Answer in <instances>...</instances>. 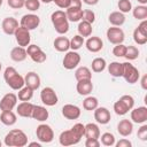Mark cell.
Masks as SVG:
<instances>
[{
    "instance_id": "4316f807",
    "label": "cell",
    "mask_w": 147,
    "mask_h": 147,
    "mask_svg": "<svg viewBox=\"0 0 147 147\" xmlns=\"http://www.w3.org/2000/svg\"><path fill=\"white\" fill-rule=\"evenodd\" d=\"M0 121H1L2 124L7 125V126H11L16 123L17 117H16V114L13 110H5V111H1Z\"/></svg>"
},
{
    "instance_id": "db71d44e",
    "label": "cell",
    "mask_w": 147,
    "mask_h": 147,
    "mask_svg": "<svg viewBox=\"0 0 147 147\" xmlns=\"http://www.w3.org/2000/svg\"><path fill=\"white\" fill-rule=\"evenodd\" d=\"M70 7H79V8H82V0H70Z\"/></svg>"
},
{
    "instance_id": "d6986e66",
    "label": "cell",
    "mask_w": 147,
    "mask_h": 147,
    "mask_svg": "<svg viewBox=\"0 0 147 147\" xmlns=\"http://www.w3.org/2000/svg\"><path fill=\"white\" fill-rule=\"evenodd\" d=\"M86 48L92 53H98L103 48V41L100 37H88L85 41Z\"/></svg>"
},
{
    "instance_id": "b9f144b4",
    "label": "cell",
    "mask_w": 147,
    "mask_h": 147,
    "mask_svg": "<svg viewBox=\"0 0 147 147\" xmlns=\"http://www.w3.org/2000/svg\"><path fill=\"white\" fill-rule=\"evenodd\" d=\"M117 6H118L119 11L123 13V14L124 13H129V11L132 10V3H131L130 0H119Z\"/></svg>"
},
{
    "instance_id": "7a4b0ae2",
    "label": "cell",
    "mask_w": 147,
    "mask_h": 147,
    "mask_svg": "<svg viewBox=\"0 0 147 147\" xmlns=\"http://www.w3.org/2000/svg\"><path fill=\"white\" fill-rule=\"evenodd\" d=\"M3 78H5V82L7 83V85L15 90V91H18L20 88H22L25 83H24V77L21 76L16 69L14 67H7L5 69V72H3Z\"/></svg>"
},
{
    "instance_id": "f546056e",
    "label": "cell",
    "mask_w": 147,
    "mask_h": 147,
    "mask_svg": "<svg viewBox=\"0 0 147 147\" xmlns=\"http://www.w3.org/2000/svg\"><path fill=\"white\" fill-rule=\"evenodd\" d=\"M108 21L113 26H121L125 22V16L121 11H113L108 16Z\"/></svg>"
},
{
    "instance_id": "e0dca14e",
    "label": "cell",
    "mask_w": 147,
    "mask_h": 147,
    "mask_svg": "<svg viewBox=\"0 0 147 147\" xmlns=\"http://www.w3.org/2000/svg\"><path fill=\"white\" fill-rule=\"evenodd\" d=\"M94 119L99 124H108L111 119L110 111L106 107H96L94 109Z\"/></svg>"
},
{
    "instance_id": "ac0fdd59",
    "label": "cell",
    "mask_w": 147,
    "mask_h": 147,
    "mask_svg": "<svg viewBox=\"0 0 147 147\" xmlns=\"http://www.w3.org/2000/svg\"><path fill=\"white\" fill-rule=\"evenodd\" d=\"M1 28H2V31L10 36V34H14L16 29L18 28V21L14 17H6L2 20V23H1Z\"/></svg>"
},
{
    "instance_id": "83f0119b",
    "label": "cell",
    "mask_w": 147,
    "mask_h": 147,
    "mask_svg": "<svg viewBox=\"0 0 147 147\" xmlns=\"http://www.w3.org/2000/svg\"><path fill=\"white\" fill-rule=\"evenodd\" d=\"M53 46L57 52H68L70 48V40L67 37H57L55 38Z\"/></svg>"
},
{
    "instance_id": "11a10c76",
    "label": "cell",
    "mask_w": 147,
    "mask_h": 147,
    "mask_svg": "<svg viewBox=\"0 0 147 147\" xmlns=\"http://www.w3.org/2000/svg\"><path fill=\"white\" fill-rule=\"evenodd\" d=\"M141 87L144 90H147V75H144L141 78Z\"/></svg>"
},
{
    "instance_id": "d6a6232c",
    "label": "cell",
    "mask_w": 147,
    "mask_h": 147,
    "mask_svg": "<svg viewBox=\"0 0 147 147\" xmlns=\"http://www.w3.org/2000/svg\"><path fill=\"white\" fill-rule=\"evenodd\" d=\"M108 71L113 77H122L123 65H122V63H119L117 61L110 62V64H108Z\"/></svg>"
},
{
    "instance_id": "f907efd6",
    "label": "cell",
    "mask_w": 147,
    "mask_h": 147,
    "mask_svg": "<svg viewBox=\"0 0 147 147\" xmlns=\"http://www.w3.org/2000/svg\"><path fill=\"white\" fill-rule=\"evenodd\" d=\"M101 144L98 139H92V138H86L85 146L86 147H99Z\"/></svg>"
},
{
    "instance_id": "681fc988",
    "label": "cell",
    "mask_w": 147,
    "mask_h": 147,
    "mask_svg": "<svg viewBox=\"0 0 147 147\" xmlns=\"http://www.w3.org/2000/svg\"><path fill=\"white\" fill-rule=\"evenodd\" d=\"M53 2L62 9H67L70 7V0H53Z\"/></svg>"
},
{
    "instance_id": "7402d4cb",
    "label": "cell",
    "mask_w": 147,
    "mask_h": 147,
    "mask_svg": "<svg viewBox=\"0 0 147 147\" xmlns=\"http://www.w3.org/2000/svg\"><path fill=\"white\" fill-rule=\"evenodd\" d=\"M133 131V123L130 119H121L119 123L117 124V132L122 137H129Z\"/></svg>"
},
{
    "instance_id": "5bb4252c",
    "label": "cell",
    "mask_w": 147,
    "mask_h": 147,
    "mask_svg": "<svg viewBox=\"0 0 147 147\" xmlns=\"http://www.w3.org/2000/svg\"><path fill=\"white\" fill-rule=\"evenodd\" d=\"M17 103V95L14 93H7L0 100V109L1 111L5 110H13Z\"/></svg>"
},
{
    "instance_id": "8992f818",
    "label": "cell",
    "mask_w": 147,
    "mask_h": 147,
    "mask_svg": "<svg viewBox=\"0 0 147 147\" xmlns=\"http://www.w3.org/2000/svg\"><path fill=\"white\" fill-rule=\"evenodd\" d=\"M36 136L40 142L48 144V142H52L54 139V131L49 125L40 124L36 129Z\"/></svg>"
},
{
    "instance_id": "ffe728a7",
    "label": "cell",
    "mask_w": 147,
    "mask_h": 147,
    "mask_svg": "<svg viewBox=\"0 0 147 147\" xmlns=\"http://www.w3.org/2000/svg\"><path fill=\"white\" fill-rule=\"evenodd\" d=\"M33 107H34L33 103H31V102H29V101H22V102L18 103V106L16 107V111H17L18 116L29 118V117L32 116Z\"/></svg>"
},
{
    "instance_id": "f35d334b",
    "label": "cell",
    "mask_w": 147,
    "mask_h": 147,
    "mask_svg": "<svg viewBox=\"0 0 147 147\" xmlns=\"http://www.w3.org/2000/svg\"><path fill=\"white\" fill-rule=\"evenodd\" d=\"M138 56H139V49L136 46H126V52H125L124 57L127 61H133L138 59Z\"/></svg>"
},
{
    "instance_id": "91938a15",
    "label": "cell",
    "mask_w": 147,
    "mask_h": 147,
    "mask_svg": "<svg viewBox=\"0 0 147 147\" xmlns=\"http://www.w3.org/2000/svg\"><path fill=\"white\" fill-rule=\"evenodd\" d=\"M39 1H41V2H44V3H49V2H52L53 0H39Z\"/></svg>"
},
{
    "instance_id": "cb8c5ba5",
    "label": "cell",
    "mask_w": 147,
    "mask_h": 147,
    "mask_svg": "<svg viewBox=\"0 0 147 147\" xmlns=\"http://www.w3.org/2000/svg\"><path fill=\"white\" fill-rule=\"evenodd\" d=\"M49 114H48V110L46 109V107H42V106H36L33 107V110H32V118L36 119V121H39V122H44L48 118Z\"/></svg>"
},
{
    "instance_id": "f5cc1de1",
    "label": "cell",
    "mask_w": 147,
    "mask_h": 147,
    "mask_svg": "<svg viewBox=\"0 0 147 147\" xmlns=\"http://www.w3.org/2000/svg\"><path fill=\"white\" fill-rule=\"evenodd\" d=\"M115 145H116V147H131V146H132L131 141L127 140V139H125V138H123V139H121L119 141L115 142Z\"/></svg>"
},
{
    "instance_id": "1f68e13d",
    "label": "cell",
    "mask_w": 147,
    "mask_h": 147,
    "mask_svg": "<svg viewBox=\"0 0 147 147\" xmlns=\"http://www.w3.org/2000/svg\"><path fill=\"white\" fill-rule=\"evenodd\" d=\"M33 96V90L29 86H23L22 88L18 90V93H17V99L21 100V101H30Z\"/></svg>"
},
{
    "instance_id": "3957f363",
    "label": "cell",
    "mask_w": 147,
    "mask_h": 147,
    "mask_svg": "<svg viewBox=\"0 0 147 147\" xmlns=\"http://www.w3.org/2000/svg\"><path fill=\"white\" fill-rule=\"evenodd\" d=\"M51 21L54 25L55 31L59 34H64L69 31V21L67 18L65 11L63 10H55L51 15Z\"/></svg>"
},
{
    "instance_id": "4fadbf2b",
    "label": "cell",
    "mask_w": 147,
    "mask_h": 147,
    "mask_svg": "<svg viewBox=\"0 0 147 147\" xmlns=\"http://www.w3.org/2000/svg\"><path fill=\"white\" fill-rule=\"evenodd\" d=\"M20 24H21V26H24L28 30H34L39 26L40 18L36 14H26V15L22 16Z\"/></svg>"
},
{
    "instance_id": "484cf974",
    "label": "cell",
    "mask_w": 147,
    "mask_h": 147,
    "mask_svg": "<svg viewBox=\"0 0 147 147\" xmlns=\"http://www.w3.org/2000/svg\"><path fill=\"white\" fill-rule=\"evenodd\" d=\"M28 56V53H26V49L22 46H17V47H14L11 51H10V59L15 62H22L26 59Z\"/></svg>"
},
{
    "instance_id": "ee69618b",
    "label": "cell",
    "mask_w": 147,
    "mask_h": 147,
    "mask_svg": "<svg viewBox=\"0 0 147 147\" xmlns=\"http://www.w3.org/2000/svg\"><path fill=\"white\" fill-rule=\"evenodd\" d=\"M126 52V46L123 44H117L114 48H113V54L117 57H124Z\"/></svg>"
},
{
    "instance_id": "ba28073f",
    "label": "cell",
    "mask_w": 147,
    "mask_h": 147,
    "mask_svg": "<svg viewBox=\"0 0 147 147\" xmlns=\"http://www.w3.org/2000/svg\"><path fill=\"white\" fill-rule=\"evenodd\" d=\"M106 36H107V39L109 42L114 44V45H117V44H122L125 39V34H124V31L118 28V26H111L107 30L106 32Z\"/></svg>"
},
{
    "instance_id": "7c38bea8",
    "label": "cell",
    "mask_w": 147,
    "mask_h": 147,
    "mask_svg": "<svg viewBox=\"0 0 147 147\" xmlns=\"http://www.w3.org/2000/svg\"><path fill=\"white\" fill-rule=\"evenodd\" d=\"M80 62V55L76 51H68L63 57V67L68 70L76 68Z\"/></svg>"
},
{
    "instance_id": "9f6ffc18",
    "label": "cell",
    "mask_w": 147,
    "mask_h": 147,
    "mask_svg": "<svg viewBox=\"0 0 147 147\" xmlns=\"http://www.w3.org/2000/svg\"><path fill=\"white\" fill-rule=\"evenodd\" d=\"M82 2H84V3L88 5V6H94V5H96L99 2V0H82Z\"/></svg>"
},
{
    "instance_id": "74e56055",
    "label": "cell",
    "mask_w": 147,
    "mask_h": 147,
    "mask_svg": "<svg viewBox=\"0 0 147 147\" xmlns=\"http://www.w3.org/2000/svg\"><path fill=\"white\" fill-rule=\"evenodd\" d=\"M84 42H85L84 37H82L80 34H76L70 39V48L72 51H77L84 45Z\"/></svg>"
},
{
    "instance_id": "44dd1931",
    "label": "cell",
    "mask_w": 147,
    "mask_h": 147,
    "mask_svg": "<svg viewBox=\"0 0 147 147\" xmlns=\"http://www.w3.org/2000/svg\"><path fill=\"white\" fill-rule=\"evenodd\" d=\"M24 83H25L26 86L31 87L33 91L37 90V88H39V86H40V84H41L39 75H38L37 72H34V71H30V72H28V74L25 75V77H24Z\"/></svg>"
},
{
    "instance_id": "ab89813d",
    "label": "cell",
    "mask_w": 147,
    "mask_h": 147,
    "mask_svg": "<svg viewBox=\"0 0 147 147\" xmlns=\"http://www.w3.org/2000/svg\"><path fill=\"white\" fill-rule=\"evenodd\" d=\"M115 142H116V140H115V136L113 133L105 132V133L101 134V144L103 146H108V147L109 146H114Z\"/></svg>"
},
{
    "instance_id": "6125c7cd",
    "label": "cell",
    "mask_w": 147,
    "mask_h": 147,
    "mask_svg": "<svg viewBox=\"0 0 147 147\" xmlns=\"http://www.w3.org/2000/svg\"><path fill=\"white\" fill-rule=\"evenodd\" d=\"M1 68H2V64H1V62H0V71H1Z\"/></svg>"
},
{
    "instance_id": "94428289",
    "label": "cell",
    "mask_w": 147,
    "mask_h": 147,
    "mask_svg": "<svg viewBox=\"0 0 147 147\" xmlns=\"http://www.w3.org/2000/svg\"><path fill=\"white\" fill-rule=\"evenodd\" d=\"M2 2H3V0H0V7L2 6Z\"/></svg>"
},
{
    "instance_id": "5b68a950",
    "label": "cell",
    "mask_w": 147,
    "mask_h": 147,
    "mask_svg": "<svg viewBox=\"0 0 147 147\" xmlns=\"http://www.w3.org/2000/svg\"><path fill=\"white\" fill-rule=\"evenodd\" d=\"M123 65V72H122V77H124V79L129 83V84H134L139 80L140 78V74L139 70L131 64L130 62H124L122 63Z\"/></svg>"
},
{
    "instance_id": "bcb514c9",
    "label": "cell",
    "mask_w": 147,
    "mask_h": 147,
    "mask_svg": "<svg viewBox=\"0 0 147 147\" xmlns=\"http://www.w3.org/2000/svg\"><path fill=\"white\" fill-rule=\"evenodd\" d=\"M71 130H72L79 138H82V137L85 134V125L82 124V123H76V124L71 127Z\"/></svg>"
},
{
    "instance_id": "d590c367",
    "label": "cell",
    "mask_w": 147,
    "mask_h": 147,
    "mask_svg": "<svg viewBox=\"0 0 147 147\" xmlns=\"http://www.w3.org/2000/svg\"><path fill=\"white\" fill-rule=\"evenodd\" d=\"M106 60L103 57H95L92 61V70L94 72H102L106 69Z\"/></svg>"
},
{
    "instance_id": "9a60e30c",
    "label": "cell",
    "mask_w": 147,
    "mask_h": 147,
    "mask_svg": "<svg viewBox=\"0 0 147 147\" xmlns=\"http://www.w3.org/2000/svg\"><path fill=\"white\" fill-rule=\"evenodd\" d=\"M131 119L133 123L144 124L147 122V108L145 106L131 109Z\"/></svg>"
},
{
    "instance_id": "30bf717a",
    "label": "cell",
    "mask_w": 147,
    "mask_h": 147,
    "mask_svg": "<svg viewBox=\"0 0 147 147\" xmlns=\"http://www.w3.org/2000/svg\"><path fill=\"white\" fill-rule=\"evenodd\" d=\"M15 36V39L18 44V46H22V47H28L30 45V41H31V36H30V30L25 29L24 26H18L14 33Z\"/></svg>"
},
{
    "instance_id": "8d00e7d4",
    "label": "cell",
    "mask_w": 147,
    "mask_h": 147,
    "mask_svg": "<svg viewBox=\"0 0 147 147\" xmlns=\"http://www.w3.org/2000/svg\"><path fill=\"white\" fill-rule=\"evenodd\" d=\"M99 106V101L95 96H86L83 101V108L85 110H94Z\"/></svg>"
},
{
    "instance_id": "52a82bcc",
    "label": "cell",
    "mask_w": 147,
    "mask_h": 147,
    "mask_svg": "<svg viewBox=\"0 0 147 147\" xmlns=\"http://www.w3.org/2000/svg\"><path fill=\"white\" fill-rule=\"evenodd\" d=\"M26 53H28V55L30 56V59H31L33 62H36V63H44V62L46 61V59H47L46 53H45L39 46H37V45H34V44H31V45L28 46Z\"/></svg>"
},
{
    "instance_id": "680465c9",
    "label": "cell",
    "mask_w": 147,
    "mask_h": 147,
    "mask_svg": "<svg viewBox=\"0 0 147 147\" xmlns=\"http://www.w3.org/2000/svg\"><path fill=\"white\" fill-rule=\"evenodd\" d=\"M137 1H138L140 5H146V3H147V0H137Z\"/></svg>"
},
{
    "instance_id": "9c48e42d",
    "label": "cell",
    "mask_w": 147,
    "mask_h": 147,
    "mask_svg": "<svg viewBox=\"0 0 147 147\" xmlns=\"http://www.w3.org/2000/svg\"><path fill=\"white\" fill-rule=\"evenodd\" d=\"M40 100L45 106H55L59 101L56 92L52 87H44L40 92Z\"/></svg>"
},
{
    "instance_id": "7dc6e473",
    "label": "cell",
    "mask_w": 147,
    "mask_h": 147,
    "mask_svg": "<svg viewBox=\"0 0 147 147\" xmlns=\"http://www.w3.org/2000/svg\"><path fill=\"white\" fill-rule=\"evenodd\" d=\"M7 3L13 9H21L24 7L25 0H7Z\"/></svg>"
},
{
    "instance_id": "7bdbcfd3",
    "label": "cell",
    "mask_w": 147,
    "mask_h": 147,
    "mask_svg": "<svg viewBox=\"0 0 147 147\" xmlns=\"http://www.w3.org/2000/svg\"><path fill=\"white\" fill-rule=\"evenodd\" d=\"M24 7L30 11H36L40 7V1L39 0H25Z\"/></svg>"
},
{
    "instance_id": "d4e9b609",
    "label": "cell",
    "mask_w": 147,
    "mask_h": 147,
    "mask_svg": "<svg viewBox=\"0 0 147 147\" xmlns=\"http://www.w3.org/2000/svg\"><path fill=\"white\" fill-rule=\"evenodd\" d=\"M67 18L70 22H79L83 17V9L79 7H69L65 11Z\"/></svg>"
},
{
    "instance_id": "277c9868",
    "label": "cell",
    "mask_w": 147,
    "mask_h": 147,
    "mask_svg": "<svg viewBox=\"0 0 147 147\" xmlns=\"http://www.w3.org/2000/svg\"><path fill=\"white\" fill-rule=\"evenodd\" d=\"M134 106V99L132 95L125 94L122 95L115 103H114V110L116 115L123 116L125 114H127Z\"/></svg>"
},
{
    "instance_id": "e575fe53",
    "label": "cell",
    "mask_w": 147,
    "mask_h": 147,
    "mask_svg": "<svg viewBox=\"0 0 147 147\" xmlns=\"http://www.w3.org/2000/svg\"><path fill=\"white\" fill-rule=\"evenodd\" d=\"M132 15L134 18L142 21L147 18V7L145 5H139L132 9Z\"/></svg>"
},
{
    "instance_id": "816d5d0a",
    "label": "cell",
    "mask_w": 147,
    "mask_h": 147,
    "mask_svg": "<svg viewBox=\"0 0 147 147\" xmlns=\"http://www.w3.org/2000/svg\"><path fill=\"white\" fill-rule=\"evenodd\" d=\"M144 36H147V21L146 20H142L141 22H140V24L138 25V28H137Z\"/></svg>"
},
{
    "instance_id": "f6af8a7d",
    "label": "cell",
    "mask_w": 147,
    "mask_h": 147,
    "mask_svg": "<svg viewBox=\"0 0 147 147\" xmlns=\"http://www.w3.org/2000/svg\"><path fill=\"white\" fill-rule=\"evenodd\" d=\"M82 20H84V21H86V22H88L91 24L94 23V21H95V14H94V11L91 10V9L83 10V17H82Z\"/></svg>"
},
{
    "instance_id": "c3c4849f",
    "label": "cell",
    "mask_w": 147,
    "mask_h": 147,
    "mask_svg": "<svg viewBox=\"0 0 147 147\" xmlns=\"http://www.w3.org/2000/svg\"><path fill=\"white\" fill-rule=\"evenodd\" d=\"M138 138L142 141H146L147 140V125L144 124L140 129H138V133H137Z\"/></svg>"
},
{
    "instance_id": "6f0895ef",
    "label": "cell",
    "mask_w": 147,
    "mask_h": 147,
    "mask_svg": "<svg viewBox=\"0 0 147 147\" xmlns=\"http://www.w3.org/2000/svg\"><path fill=\"white\" fill-rule=\"evenodd\" d=\"M29 146H37V147H40V144H38V142H30Z\"/></svg>"
},
{
    "instance_id": "60d3db41",
    "label": "cell",
    "mask_w": 147,
    "mask_h": 147,
    "mask_svg": "<svg viewBox=\"0 0 147 147\" xmlns=\"http://www.w3.org/2000/svg\"><path fill=\"white\" fill-rule=\"evenodd\" d=\"M133 40L136 41V44L138 45H145L147 42V36H144L137 28L133 31Z\"/></svg>"
},
{
    "instance_id": "8fae6325",
    "label": "cell",
    "mask_w": 147,
    "mask_h": 147,
    "mask_svg": "<svg viewBox=\"0 0 147 147\" xmlns=\"http://www.w3.org/2000/svg\"><path fill=\"white\" fill-rule=\"evenodd\" d=\"M59 141L62 146H71V145L78 144L80 141V138L70 129V130H65L61 132L59 137Z\"/></svg>"
},
{
    "instance_id": "be15d7a7",
    "label": "cell",
    "mask_w": 147,
    "mask_h": 147,
    "mask_svg": "<svg viewBox=\"0 0 147 147\" xmlns=\"http://www.w3.org/2000/svg\"><path fill=\"white\" fill-rule=\"evenodd\" d=\"M1 145H2V142H1V140H0V147H1Z\"/></svg>"
},
{
    "instance_id": "f1b7e54d",
    "label": "cell",
    "mask_w": 147,
    "mask_h": 147,
    "mask_svg": "<svg viewBox=\"0 0 147 147\" xmlns=\"http://www.w3.org/2000/svg\"><path fill=\"white\" fill-rule=\"evenodd\" d=\"M86 138L99 139L100 138V129L95 123H87L85 125V134Z\"/></svg>"
},
{
    "instance_id": "4dcf8cb0",
    "label": "cell",
    "mask_w": 147,
    "mask_h": 147,
    "mask_svg": "<svg viewBox=\"0 0 147 147\" xmlns=\"http://www.w3.org/2000/svg\"><path fill=\"white\" fill-rule=\"evenodd\" d=\"M77 30H78V34H80L82 37H84V38L85 37H90L92 34V24L86 22V21H84V20H82L79 22V24H78Z\"/></svg>"
},
{
    "instance_id": "2e32d148",
    "label": "cell",
    "mask_w": 147,
    "mask_h": 147,
    "mask_svg": "<svg viewBox=\"0 0 147 147\" xmlns=\"http://www.w3.org/2000/svg\"><path fill=\"white\" fill-rule=\"evenodd\" d=\"M80 113H82L80 108L76 105L68 103V105H64L62 107V115L67 119H77V118H79Z\"/></svg>"
},
{
    "instance_id": "6da1fadb",
    "label": "cell",
    "mask_w": 147,
    "mask_h": 147,
    "mask_svg": "<svg viewBox=\"0 0 147 147\" xmlns=\"http://www.w3.org/2000/svg\"><path fill=\"white\" fill-rule=\"evenodd\" d=\"M3 142L8 147H24L28 145V136L22 130H10L6 134Z\"/></svg>"
},
{
    "instance_id": "603a6c76",
    "label": "cell",
    "mask_w": 147,
    "mask_h": 147,
    "mask_svg": "<svg viewBox=\"0 0 147 147\" xmlns=\"http://www.w3.org/2000/svg\"><path fill=\"white\" fill-rule=\"evenodd\" d=\"M77 86L76 90L78 94L80 95H90L91 92L93 91V84L92 79H83V80H77Z\"/></svg>"
},
{
    "instance_id": "836d02e7",
    "label": "cell",
    "mask_w": 147,
    "mask_h": 147,
    "mask_svg": "<svg viewBox=\"0 0 147 147\" xmlns=\"http://www.w3.org/2000/svg\"><path fill=\"white\" fill-rule=\"evenodd\" d=\"M75 77L77 80L83 79H92V72L87 67H79L75 71Z\"/></svg>"
}]
</instances>
